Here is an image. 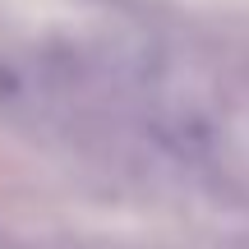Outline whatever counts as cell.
Returning <instances> with one entry per match:
<instances>
[{"label": "cell", "instance_id": "obj_1", "mask_svg": "<svg viewBox=\"0 0 249 249\" xmlns=\"http://www.w3.org/2000/svg\"><path fill=\"white\" fill-rule=\"evenodd\" d=\"M0 249H5V240H0Z\"/></svg>", "mask_w": 249, "mask_h": 249}]
</instances>
